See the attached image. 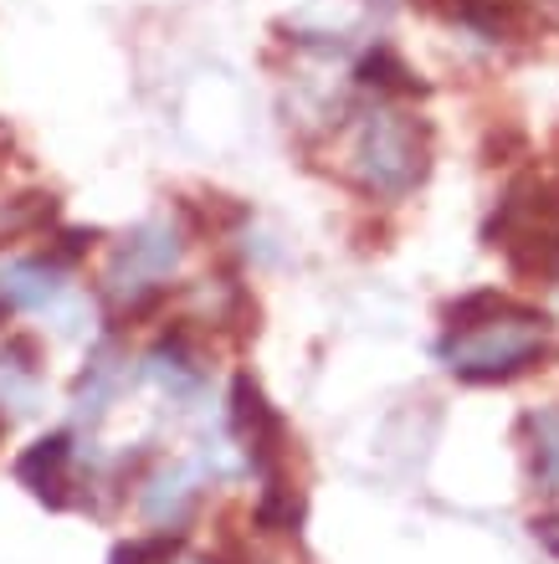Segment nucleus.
Returning <instances> with one entry per match:
<instances>
[{
  "label": "nucleus",
  "instance_id": "1",
  "mask_svg": "<svg viewBox=\"0 0 559 564\" xmlns=\"http://www.w3.org/2000/svg\"><path fill=\"white\" fill-rule=\"evenodd\" d=\"M555 355V318L539 303H518V297H503V308L487 313L483 324L437 339V359L462 386H508L545 370Z\"/></svg>",
  "mask_w": 559,
  "mask_h": 564
},
{
  "label": "nucleus",
  "instance_id": "2",
  "mask_svg": "<svg viewBox=\"0 0 559 564\" xmlns=\"http://www.w3.org/2000/svg\"><path fill=\"white\" fill-rule=\"evenodd\" d=\"M431 175V123L396 104L359 113L350 139V180L369 200H406Z\"/></svg>",
  "mask_w": 559,
  "mask_h": 564
},
{
  "label": "nucleus",
  "instance_id": "3",
  "mask_svg": "<svg viewBox=\"0 0 559 564\" xmlns=\"http://www.w3.org/2000/svg\"><path fill=\"white\" fill-rule=\"evenodd\" d=\"M226 431L232 442L241 446V457L257 477H278L288 473V426H282L278 405L267 401V390L251 380L247 370L232 380V395H226Z\"/></svg>",
  "mask_w": 559,
  "mask_h": 564
},
{
  "label": "nucleus",
  "instance_id": "4",
  "mask_svg": "<svg viewBox=\"0 0 559 564\" xmlns=\"http://www.w3.org/2000/svg\"><path fill=\"white\" fill-rule=\"evenodd\" d=\"M73 431H46V436H36V442L15 457V482L21 488H31V498L36 503H46L52 513H67V508L83 503V492L73 488V477H67V467H73Z\"/></svg>",
  "mask_w": 559,
  "mask_h": 564
},
{
  "label": "nucleus",
  "instance_id": "5",
  "mask_svg": "<svg viewBox=\"0 0 559 564\" xmlns=\"http://www.w3.org/2000/svg\"><path fill=\"white\" fill-rule=\"evenodd\" d=\"M149 386H160L170 401H185L191 405L201 390H206V365H201V349H195V334L185 324L180 328H164L160 339L149 344L144 365H139Z\"/></svg>",
  "mask_w": 559,
  "mask_h": 564
},
{
  "label": "nucleus",
  "instance_id": "6",
  "mask_svg": "<svg viewBox=\"0 0 559 564\" xmlns=\"http://www.w3.org/2000/svg\"><path fill=\"white\" fill-rule=\"evenodd\" d=\"M195 508H201V473H195L191 462H160L154 473H144V482H139V513L154 529L185 534Z\"/></svg>",
  "mask_w": 559,
  "mask_h": 564
},
{
  "label": "nucleus",
  "instance_id": "7",
  "mask_svg": "<svg viewBox=\"0 0 559 564\" xmlns=\"http://www.w3.org/2000/svg\"><path fill=\"white\" fill-rule=\"evenodd\" d=\"M67 272L73 268L52 262L46 252L42 257H21V262H11V268H0V297H6L15 313H42L67 293Z\"/></svg>",
  "mask_w": 559,
  "mask_h": 564
},
{
  "label": "nucleus",
  "instance_id": "8",
  "mask_svg": "<svg viewBox=\"0 0 559 564\" xmlns=\"http://www.w3.org/2000/svg\"><path fill=\"white\" fill-rule=\"evenodd\" d=\"M123 375H129L123 370V349H118V339L108 334V339H98L88 349V365H83V375H77V386H73L77 416L104 421L114 395H118V386H123Z\"/></svg>",
  "mask_w": 559,
  "mask_h": 564
},
{
  "label": "nucleus",
  "instance_id": "9",
  "mask_svg": "<svg viewBox=\"0 0 559 564\" xmlns=\"http://www.w3.org/2000/svg\"><path fill=\"white\" fill-rule=\"evenodd\" d=\"M503 257L518 278L559 288V226H524L503 241Z\"/></svg>",
  "mask_w": 559,
  "mask_h": 564
},
{
  "label": "nucleus",
  "instance_id": "10",
  "mask_svg": "<svg viewBox=\"0 0 559 564\" xmlns=\"http://www.w3.org/2000/svg\"><path fill=\"white\" fill-rule=\"evenodd\" d=\"M354 83H359L365 93H375V104H390V98H421V93H427V83H421V77L406 67V57L390 52V46L365 52L359 67H354Z\"/></svg>",
  "mask_w": 559,
  "mask_h": 564
},
{
  "label": "nucleus",
  "instance_id": "11",
  "mask_svg": "<svg viewBox=\"0 0 559 564\" xmlns=\"http://www.w3.org/2000/svg\"><path fill=\"white\" fill-rule=\"evenodd\" d=\"M447 21L472 31L477 42H508V36H518V26H524V6H518V0H452Z\"/></svg>",
  "mask_w": 559,
  "mask_h": 564
},
{
  "label": "nucleus",
  "instance_id": "12",
  "mask_svg": "<svg viewBox=\"0 0 559 564\" xmlns=\"http://www.w3.org/2000/svg\"><path fill=\"white\" fill-rule=\"evenodd\" d=\"M518 431H524V446H529V477L545 492H555L559 488V405L529 411L518 421Z\"/></svg>",
  "mask_w": 559,
  "mask_h": 564
},
{
  "label": "nucleus",
  "instance_id": "13",
  "mask_svg": "<svg viewBox=\"0 0 559 564\" xmlns=\"http://www.w3.org/2000/svg\"><path fill=\"white\" fill-rule=\"evenodd\" d=\"M251 523H257L262 534H298V529H303V492L288 482V473L262 477V492H257Z\"/></svg>",
  "mask_w": 559,
  "mask_h": 564
},
{
  "label": "nucleus",
  "instance_id": "14",
  "mask_svg": "<svg viewBox=\"0 0 559 564\" xmlns=\"http://www.w3.org/2000/svg\"><path fill=\"white\" fill-rule=\"evenodd\" d=\"M52 226H57V195H46V191L15 195V200L0 206V247L21 237H42Z\"/></svg>",
  "mask_w": 559,
  "mask_h": 564
},
{
  "label": "nucleus",
  "instance_id": "15",
  "mask_svg": "<svg viewBox=\"0 0 559 564\" xmlns=\"http://www.w3.org/2000/svg\"><path fill=\"white\" fill-rule=\"evenodd\" d=\"M180 554H185V534L154 529V534H139V539H118L108 550V564H175Z\"/></svg>",
  "mask_w": 559,
  "mask_h": 564
},
{
  "label": "nucleus",
  "instance_id": "16",
  "mask_svg": "<svg viewBox=\"0 0 559 564\" xmlns=\"http://www.w3.org/2000/svg\"><path fill=\"white\" fill-rule=\"evenodd\" d=\"M93 247H98V231H93V226H62V231H52V241H46V257L62 262V268H77Z\"/></svg>",
  "mask_w": 559,
  "mask_h": 564
},
{
  "label": "nucleus",
  "instance_id": "17",
  "mask_svg": "<svg viewBox=\"0 0 559 564\" xmlns=\"http://www.w3.org/2000/svg\"><path fill=\"white\" fill-rule=\"evenodd\" d=\"M529 529H534V539H539L549 554H559V513H539Z\"/></svg>",
  "mask_w": 559,
  "mask_h": 564
},
{
  "label": "nucleus",
  "instance_id": "18",
  "mask_svg": "<svg viewBox=\"0 0 559 564\" xmlns=\"http://www.w3.org/2000/svg\"><path fill=\"white\" fill-rule=\"evenodd\" d=\"M11 318H15V308H11V303H6V297H0V328L11 324Z\"/></svg>",
  "mask_w": 559,
  "mask_h": 564
},
{
  "label": "nucleus",
  "instance_id": "19",
  "mask_svg": "<svg viewBox=\"0 0 559 564\" xmlns=\"http://www.w3.org/2000/svg\"><path fill=\"white\" fill-rule=\"evenodd\" d=\"M6 431H11V416H6V411H0V442H6Z\"/></svg>",
  "mask_w": 559,
  "mask_h": 564
}]
</instances>
